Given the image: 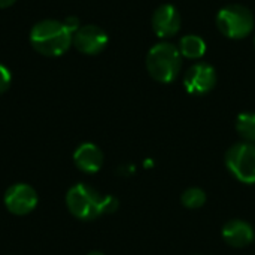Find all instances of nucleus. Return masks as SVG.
I'll use <instances>...</instances> for the list:
<instances>
[{
    "label": "nucleus",
    "instance_id": "7ed1b4c3",
    "mask_svg": "<svg viewBox=\"0 0 255 255\" xmlns=\"http://www.w3.org/2000/svg\"><path fill=\"white\" fill-rule=\"evenodd\" d=\"M105 200L97 190L85 185L76 184L66 194V206L69 212L82 221H93L100 215H105Z\"/></svg>",
    "mask_w": 255,
    "mask_h": 255
},
{
    "label": "nucleus",
    "instance_id": "9d476101",
    "mask_svg": "<svg viewBox=\"0 0 255 255\" xmlns=\"http://www.w3.org/2000/svg\"><path fill=\"white\" fill-rule=\"evenodd\" d=\"M73 163L85 173H97L103 166V152L94 143H82L73 154Z\"/></svg>",
    "mask_w": 255,
    "mask_h": 255
},
{
    "label": "nucleus",
    "instance_id": "4468645a",
    "mask_svg": "<svg viewBox=\"0 0 255 255\" xmlns=\"http://www.w3.org/2000/svg\"><path fill=\"white\" fill-rule=\"evenodd\" d=\"M206 194L200 188H188L181 196V203L188 209H199L205 205Z\"/></svg>",
    "mask_w": 255,
    "mask_h": 255
},
{
    "label": "nucleus",
    "instance_id": "39448f33",
    "mask_svg": "<svg viewBox=\"0 0 255 255\" xmlns=\"http://www.w3.org/2000/svg\"><path fill=\"white\" fill-rule=\"evenodd\" d=\"M229 172L244 184H255V143L241 142L226 152Z\"/></svg>",
    "mask_w": 255,
    "mask_h": 255
},
{
    "label": "nucleus",
    "instance_id": "a211bd4d",
    "mask_svg": "<svg viewBox=\"0 0 255 255\" xmlns=\"http://www.w3.org/2000/svg\"><path fill=\"white\" fill-rule=\"evenodd\" d=\"M88 255H105L103 253H100V251H91Z\"/></svg>",
    "mask_w": 255,
    "mask_h": 255
},
{
    "label": "nucleus",
    "instance_id": "20e7f679",
    "mask_svg": "<svg viewBox=\"0 0 255 255\" xmlns=\"http://www.w3.org/2000/svg\"><path fill=\"white\" fill-rule=\"evenodd\" d=\"M217 25L229 39H244L254 30V15L242 4H229L217 13Z\"/></svg>",
    "mask_w": 255,
    "mask_h": 255
},
{
    "label": "nucleus",
    "instance_id": "f03ea898",
    "mask_svg": "<svg viewBox=\"0 0 255 255\" xmlns=\"http://www.w3.org/2000/svg\"><path fill=\"white\" fill-rule=\"evenodd\" d=\"M182 66V55L179 49L167 42L154 45L146 55V69L149 75L163 84L173 82Z\"/></svg>",
    "mask_w": 255,
    "mask_h": 255
},
{
    "label": "nucleus",
    "instance_id": "f3484780",
    "mask_svg": "<svg viewBox=\"0 0 255 255\" xmlns=\"http://www.w3.org/2000/svg\"><path fill=\"white\" fill-rule=\"evenodd\" d=\"M16 0H0V9H6L9 6H12Z\"/></svg>",
    "mask_w": 255,
    "mask_h": 255
},
{
    "label": "nucleus",
    "instance_id": "423d86ee",
    "mask_svg": "<svg viewBox=\"0 0 255 255\" xmlns=\"http://www.w3.org/2000/svg\"><path fill=\"white\" fill-rule=\"evenodd\" d=\"M4 206L13 215H27L37 206V193L28 184H15L4 193Z\"/></svg>",
    "mask_w": 255,
    "mask_h": 255
},
{
    "label": "nucleus",
    "instance_id": "f257e3e1",
    "mask_svg": "<svg viewBox=\"0 0 255 255\" xmlns=\"http://www.w3.org/2000/svg\"><path fill=\"white\" fill-rule=\"evenodd\" d=\"M73 42V34L66 28L63 22L54 19H45L37 22L30 33V43L42 55L60 57Z\"/></svg>",
    "mask_w": 255,
    "mask_h": 255
},
{
    "label": "nucleus",
    "instance_id": "f8f14e48",
    "mask_svg": "<svg viewBox=\"0 0 255 255\" xmlns=\"http://www.w3.org/2000/svg\"><path fill=\"white\" fill-rule=\"evenodd\" d=\"M178 49H179V52H181L182 57L196 60V58H200V57L205 55V52H206V43H205V40L200 36L187 34V36H184L181 39Z\"/></svg>",
    "mask_w": 255,
    "mask_h": 255
},
{
    "label": "nucleus",
    "instance_id": "6e6552de",
    "mask_svg": "<svg viewBox=\"0 0 255 255\" xmlns=\"http://www.w3.org/2000/svg\"><path fill=\"white\" fill-rule=\"evenodd\" d=\"M73 45L78 51L88 55H94L106 48L108 34L100 27L87 24L79 27V30L73 34Z\"/></svg>",
    "mask_w": 255,
    "mask_h": 255
},
{
    "label": "nucleus",
    "instance_id": "dca6fc26",
    "mask_svg": "<svg viewBox=\"0 0 255 255\" xmlns=\"http://www.w3.org/2000/svg\"><path fill=\"white\" fill-rule=\"evenodd\" d=\"M63 24L66 25V28L72 33V34H75L78 30H79V19L76 18V16H67L64 21H63Z\"/></svg>",
    "mask_w": 255,
    "mask_h": 255
},
{
    "label": "nucleus",
    "instance_id": "ddd939ff",
    "mask_svg": "<svg viewBox=\"0 0 255 255\" xmlns=\"http://www.w3.org/2000/svg\"><path fill=\"white\" fill-rule=\"evenodd\" d=\"M236 130L239 136L250 143H255V114L244 112L236 120Z\"/></svg>",
    "mask_w": 255,
    "mask_h": 255
},
{
    "label": "nucleus",
    "instance_id": "9b49d317",
    "mask_svg": "<svg viewBox=\"0 0 255 255\" xmlns=\"http://www.w3.org/2000/svg\"><path fill=\"white\" fill-rule=\"evenodd\" d=\"M255 233L253 227L242 220H232L223 227V239L233 248H244L253 244Z\"/></svg>",
    "mask_w": 255,
    "mask_h": 255
},
{
    "label": "nucleus",
    "instance_id": "2eb2a0df",
    "mask_svg": "<svg viewBox=\"0 0 255 255\" xmlns=\"http://www.w3.org/2000/svg\"><path fill=\"white\" fill-rule=\"evenodd\" d=\"M10 73H9V70L3 66V64H0V94H3L7 88H9V85H10Z\"/></svg>",
    "mask_w": 255,
    "mask_h": 255
},
{
    "label": "nucleus",
    "instance_id": "0eeeda50",
    "mask_svg": "<svg viewBox=\"0 0 255 255\" xmlns=\"http://www.w3.org/2000/svg\"><path fill=\"white\" fill-rule=\"evenodd\" d=\"M217 84V72L208 63H197L191 66L184 76V87L190 94L203 96L209 93Z\"/></svg>",
    "mask_w": 255,
    "mask_h": 255
},
{
    "label": "nucleus",
    "instance_id": "1a4fd4ad",
    "mask_svg": "<svg viewBox=\"0 0 255 255\" xmlns=\"http://www.w3.org/2000/svg\"><path fill=\"white\" fill-rule=\"evenodd\" d=\"M151 22H152L154 33L161 39L175 36L181 28L179 12L172 4H161L160 7H157Z\"/></svg>",
    "mask_w": 255,
    "mask_h": 255
}]
</instances>
